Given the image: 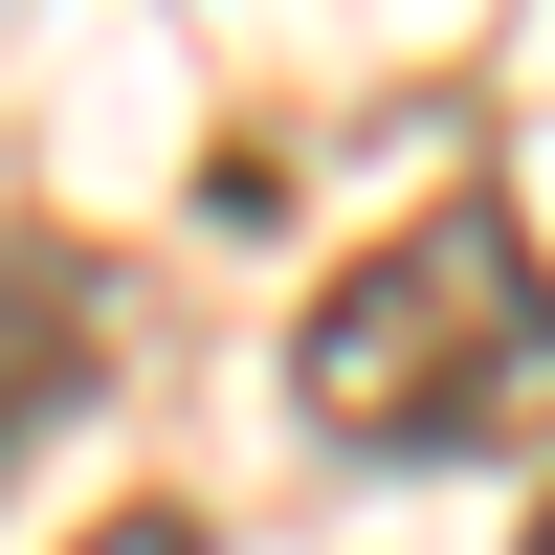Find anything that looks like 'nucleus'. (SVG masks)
Listing matches in <instances>:
<instances>
[{
	"label": "nucleus",
	"mask_w": 555,
	"mask_h": 555,
	"mask_svg": "<svg viewBox=\"0 0 555 555\" xmlns=\"http://www.w3.org/2000/svg\"><path fill=\"white\" fill-rule=\"evenodd\" d=\"M289 400L356 444V467H467L512 400H555V289L512 245V201H444L400 245H356L289 334Z\"/></svg>",
	"instance_id": "f257e3e1"
},
{
	"label": "nucleus",
	"mask_w": 555,
	"mask_h": 555,
	"mask_svg": "<svg viewBox=\"0 0 555 555\" xmlns=\"http://www.w3.org/2000/svg\"><path fill=\"white\" fill-rule=\"evenodd\" d=\"M89 356H112V289H89L67 245H0V467L89 400Z\"/></svg>",
	"instance_id": "f03ea898"
},
{
	"label": "nucleus",
	"mask_w": 555,
	"mask_h": 555,
	"mask_svg": "<svg viewBox=\"0 0 555 555\" xmlns=\"http://www.w3.org/2000/svg\"><path fill=\"white\" fill-rule=\"evenodd\" d=\"M89 555H201V512H112V533H89Z\"/></svg>",
	"instance_id": "7ed1b4c3"
}]
</instances>
